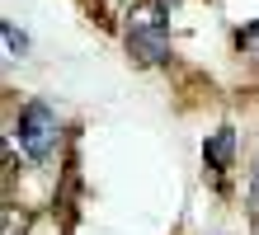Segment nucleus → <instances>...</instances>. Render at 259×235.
Wrapping results in <instances>:
<instances>
[{
  "label": "nucleus",
  "mask_w": 259,
  "mask_h": 235,
  "mask_svg": "<svg viewBox=\"0 0 259 235\" xmlns=\"http://www.w3.org/2000/svg\"><path fill=\"white\" fill-rule=\"evenodd\" d=\"M203 155H207V165L217 169V174H226V169H231V155H236V132L231 127L212 132V141L203 146Z\"/></svg>",
  "instance_id": "obj_3"
},
{
  "label": "nucleus",
  "mask_w": 259,
  "mask_h": 235,
  "mask_svg": "<svg viewBox=\"0 0 259 235\" xmlns=\"http://www.w3.org/2000/svg\"><path fill=\"white\" fill-rule=\"evenodd\" d=\"M14 136H19V146L28 160H48L52 141H57V113L48 104H24L19 122H14Z\"/></svg>",
  "instance_id": "obj_2"
},
{
  "label": "nucleus",
  "mask_w": 259,
  "mask_h": 235,
  "mask_svg": "<svg viewBox=\"0 0 259 235\" xmlns=\"http://www.w3.org/2000/svg\"><path fill=\"white\" fill-rule=\"evenodd\" d=\"M127 47L132 57L142 61H165V52H170V38H165V5L160 0H142V5L127 10Z\"/></svg>",
  "instance_id": "obj_1"
},
{
  "label": "nucleus",
  "mask_w": 259,
  "mask_h": 235,
  "mask_svg": "<svg viewBox=\"0 0 259 235\" xmlns=\"http://www.w3.org/2000/svg\"><path fill=\"white\" fill-rule=\"evenodd\" d=\"M5 47H10V52H24L28 38H24V33H14V24H5Z\"/></svg>",
  "instance_id": "obj_4"
},
{
  "label": "nucleus",
  "mask_w": 259,
  "mask_h": 235,
  "mask_svg": "<svg viewBox=\"0 0 259 235\" xmlns=\"http://www.w3.org/2000/svg\"><path fill=\"white\" fill-rule=\"evenodd\" d=\"M250 198H254V202H259V169H254V188H250Z\"/></svg>",
  "instance_id": "obj_6"
},
{
  "label": "nucleus",
  "mask_w": 259,
  "mask_h": 235,
  "mask_svg": "<svg viewBox=\"0 0 259 235\" xmlns=\"http://www.w3.org/2000/svg\"><path fill=\"white\" fill-rule=\"evenodd\" d=\"M240 47H250V52H259V24L240 28Z\"/></svg>",
  "instance_id": "obj_5"
}]
</instances>
